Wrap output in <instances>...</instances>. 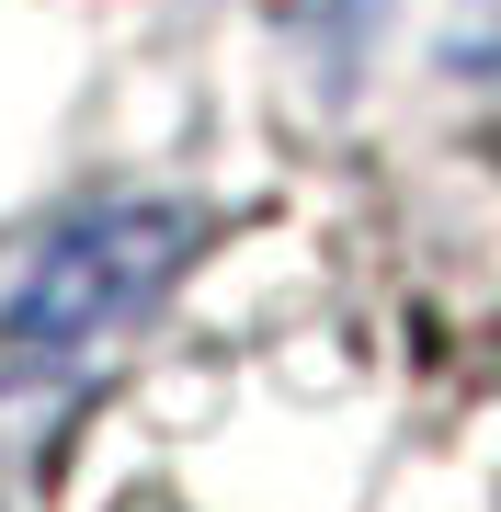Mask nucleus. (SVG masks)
<instances>
[{
	"instance_id": "obj_1",
	"label": "nucleus",
	"mask_w": 501,
	"mask_h": 512,
	"mask_svg": "<svg viewBox=\"0 0 501 512\" xmlns=\"http://www.w3.org/2000/svg\"><path fill=\"white\" fill-rule=\"evenodd\" d=\"M183 251H194V217H183V205H103V217H80L35 274H23L0 342H12V353H80V342H103L114 319H137L171 285Z\"/></svg>"
},
{
	"instance_id": "obj_2",
	"label": "nucleus",
	"mask_w": 501,
	"mask_h": 512,
	"mask_svg": "<svg viewBox=\"0 0 501 512\" xmlns=\"http://www.w3.org/2000/svg\"><path fill=\"white\" fill-rule=\"evenodd\" d=\"M319 12H331V23H342V35H365V23H376V12H388V0H319Z\"/></svg>"
}]
</instances>
